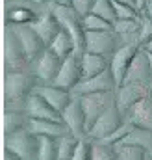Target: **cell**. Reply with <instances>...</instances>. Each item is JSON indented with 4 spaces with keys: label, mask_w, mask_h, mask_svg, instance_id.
<instances>
[{
    "label": "cell",
    "mask_w": 152,
    "mask_h": 160,
    "mask_svg": "<svg viewBox=\"0 0 152 160\" xmlns=\"http://www.w3.org/2000/svg\"><path fill=\"white\" fill-rule=\"evenodd\" d=\"M28 128L36 136H50V138H61L69 134V127L63 119H30Z\"/></svg>",
    "instance_id": "ffe728a7"
},
{
    "label": "cell",
    "mask_w": 152,
    "mask_h": 160,
    "mask_svg": "<svg viewBox=\"0 0 152 160\" xmlns=\"http://www.w3.org/2000/svg\"><path fill=\"white\" fill-rule=\"evenodd\" d=\"M36 91H37L39 95H41L56 112H59V114L67 108V104H69L71 99H73V91H67V89H63V88H59V86H56V84H43V82H37Z\"/></svg>",
    "instance_id": "2e32d148"
},
{
    "label": "cell",
    "mask_w": 152,
    "mask_h": 160,
    "mask_svg": "<svg viewBox=\"0 0 152 160\" xmlns=\"http://www.w3.org/2000/svg\"><path fill=\"white\" fill-rule=\"evenodd\" d=\"M61 63H63V60L56 52H52L50 48H45L41 52V56H37L30 63V69H32L34 77L37 78V82L52 84L56 80V77H58L59 69H61Z\"/></svg>",
    "instance_id": "52a82bcc"
},
{
    "label": "cell",
    "mask_w": 152,
    "mask_h": 160,
    "mask_svg": "<svg viewBox=\"0 0 152 160\" xmlns=\"http://www.w3.org/2000/svg\"><path fill=\"white\" fill-rule=\"evenodd\" d=\"M141 50V45H121L113 52V56L110 58V71L113 73L117 86L122 84L124 75L132 63V60L135 58V54Z\"/></svg>",
    "instance_id": "9a60e30c"
},
{
    "label": "cell",
    "mask_w": 152,
    "mask_h": 160,
    "mask_svg": "<svg viewBox=\"0 0 152 160\" xmlns=\"http://www.w3.org/2000/svg\"><path fill=\"white\" fill-rule=\"evenodd\" d=\"M150 95H152V89H150Z\"/></svg>",
    "instance_id": "f6af8a7d"
},
{
    "label": "cell",
    "mask_w": 152,
    "mask_h": 160,
    "mask_svg": "<svg viewBox=\"0 0 152 160\" xmlns=\"http://www.w3.org/2000/svg\"><path fill=\"white\" fill-rule=\"evenodd\" d=\"M4 160H22L19 155H15L13 151H9V149H4Z\"/></svg>",
    "instance_id": "d590c367"
},
{
    "label": "cell",
    "mask_w": 152,
    "mask_h": 160,
    "mask_svg": "<svg viewBox=\"0 0 152 160\" xmlns=\"http://www.w3.org/2000/svg\"><path fill=\"white\" fill-rule=\"evenodd\" d=\"M147 56H149V63H150V71H152V54H149V52H147Z\"/></svg>",
    "instance_id": "60d3db41"
},
{
    "label": "cell",
    "mask_w": 152,
    "mask_h": 160,
    "mask_svg": "<svg viewBox=\"0 0 152 160\" xmlns=\"http://www.w3.org/2000/svg\"><path fill=\"white\" fill-rule=\"evenodd\" d=\"M30 67V62L24 54L17 28L4 24V71H17Z\"/></svg>",
    "instance_id": "277c9868"
},
{
    "label": "cell",
    "mask_w": 152,
    "mask_h": 160,
    "mask_svg": "<svg viewBox=\"0 0 152 160\" xmlns=\"http://www.w3.org/2000/svg\"><path fill=\"white\" fill-rule=\"evenodd\" d=\"M115 2H122V4H130V6H134V8H135V0H115Z\"/></svg>",
    "instance_id": "f35d334b"
},
{
    "label": "cell",
    "mask_w": 152,
    "mask_h": 160,
    "mask_svg": "<svg viewBox=\"0 0 152 160\" xmlns=\"http://www.w3.org/2000/svg\"><path fill=\"white\" fill-rule=\"evenodd\" d=\"M143 50H145V52H149V54H152V41H149V43L143 47Z\"/></svg>",
    "instance_id": "74e56055"
},
{
    "label": "cell",
    "mask_w": 152,
    "mask_h": 160,
    "mask_svg": "<svg viewBox=\"0 0 152 160\" xmlns=\"http://www.w3.org/2000/svg\"><path fill=\"white\" fill-rule=\"evenodd\" d=\"M78 143H80V138H76L71 132L58 138V160H71L74 157Z\"/></svg>",
    "instance_id": "4316f807"
},
{
    "label": "cell",
    "mask_w": 152,
    "mask_h": 160,
    "mask_svg": "<svg viewBox=\"0 0 152 160\" xmlns=\"http://www.w3.org/2000/svg\"><path fill=\"white\" fill-rule=\"evenodd\" d=\"M52 13L56 15V19L59 21L61 28L73 38L74 41V52L76 54H83L85 52V26H83V17L76 11L73 6L69 4H52L50 6Z\"/></svg>",
    "instance_id": "7a4b0ae2"
},
{
    "label": "cell",
    "mask_w": 152,
    "mask_h": 160,
    "mask_svg": "<svg viewBox=\"0 0 152 160\" xmlns=\"http://www.w3.org/2000/svg\"><path fill=\"white\" fill-rule=\"evenodd\" d=\"M61 119L69 127V132L74 134L76 138L83 140L89 138V128H87V119H85V112L82 106V99L73 95L71 102L67 104V108L61 112Z\"/></svg>",
    "instance_id": "ba28073f"
},
{
    "label": "cell",
    "mask_w": 152,
    "mask_h": 160,
    "mask_svg": "<svg viewBox=\"0 0 152 160\" xmlns=\"http://www.w3.org/2000/svg\"><path fill=\"white\" fill-rule=\"evenodd\" d=\"M95 4H97V0H73L71 2V6L74 8L82 17H85V15H89L93 11V6Z\"/></svg>",
    "instance_id": "e575fe53"
},
{
    "label": "cell",
    "mask_w": 152,
    "mask_h": 160,
    "mask_svg": "<svg viewBox=\"0 0 152 160\" xmlns=\"http://www.w3.org/2000/svg\"><path fill=\"white\" fill-rule=\"evenodd\" d=\"M113 6H115V13H117V21L119 19H135L141 15V11L130 4H122V2H115L113 0Z\"/></svg>",
    "instance_id": "1f68e13d"
},
{
    "label": "cell",
    "mask_w": 152,
    "mask_h": 160,
    "mask_svg": "<svg viewBox=\"0 0 152 160\" xmlns=\"http://www.w3.org/2000/svg\"><path fill=\"white\" fill-rule=\"evenodd\" d=\"M52 52H56L61 60H65L67 56H71V54H74V41L73 38L61 28V32L56 36V39L50 43V47H48Z\"/></svg>",
    "instance_id": "d4e9b609"
},
{
    "label": "cell",
    "mask_w": 152,
    "mask_h": 160,
    "mask_svg": "<svg viewBox=\"0 0 152 160\" xmlns=\"http://www.w3.org/2000/svg\"><path fill=\"white\" fill-rule=\"evenodd\" d=\"M126 119L130 121L134 127H141V128L152 130V95L150 93L147 97H143L139 102H135L128 110Z\"/></svg>",
    "instance_id": "d6986e66"
},
{
    "label": "cell",
    "mask_w": 152,
    "mask_h": 160,
    "mask_svg": "<svg viewBox=\"0 0 152 160\" xmlns=\"http://www.w3.org/2000/svg\"><path fill=\"white\" fill-rule=\"evenodd\" d=\"M37 78L34 77L32 69H17V71H4V101H22L36 89Z\"/></svg>",
    "instance_id": "3957f363"
},
{
    "label": "cell",
    "mask_w": 152,
    "mask_h": 160,
    "mask_svg": "<svg viewBox=\"0 0 152 160\" xmlns=\"http://www.w3.org/2000/svg\"><path fill=\"white\" fill-rule=\"evenodd\" d=\"M147 160H152V153H149V157H147Z\"/></svg>",
    "instance_id": "ee69618b"
},
{
    "label": "cell",
    "mask_w": 152,
    "mask_h": 160,
    "mask_svg": "<svg viewBox=\"0 0 152 160\" xmlns=\"http://www.w3.org/2000/svg\"><path fill=\"white\" fill-rule=\"evenodd\" d=\"M122 84H143V86H149L152 89V71H150V63H149V56L147 52L141 50L135 54V58L132 60Z\"/></svg>",
    "instance_id": "5bb4252c"
},
{
    "label": "cell",
    "mask_w": 152,
    "mask_h": 160,
    "mask_svg": "<svg viewBox=\"0 0 152 160\" xmlns=\"http://www.w3.org/2000/svg\"><path fill=\"white\" fill-rule=\"evenodd\" d=\"M45 2H46V4H48V6H52V4H58V2H59V0H45Z\"/></svg>",
    "instance_id": "ab89813d"
},
{
    "label": "cell",
    "mask_w": 152,
    "mask_h": 160,
    "mask_svg": "<svg viewBox=\"0 0 152 160\" xmlns=\"http://www.w3.org/2000/svg\"><path fill=\"white\" fill-rule=\"evenodd\" d=\"M71 2L73 0H59V4H69V6H71Z\"/></svg>",
    "instance_id": "b9f144b4"
},
{
    "label": "cell",
    "mask_w": 152,
    "mask_h": 160,
    "mask_svg": "<svg viewBox=\"0 0 152 160\" xmlns=\"http://www.w3.org/2000/svg\"><path fill=\"white\" fill-rule=\"evenodd\" d=\"M91 158L93 160H119V153L117 147L104 143V142H95L91 145Z\"/></svg>",
    "instance_id": "83f0119b"
},
{
    "label": "cell",
    "mask_w": 152,
    "mask_h": 160,
    "mask_svg": "<svg viewBox=\"0 0 152 160\" xmlns=\"http://www.w3.org/2000/svg\"><path fill=\"white\" fill-rule=\"evenodd\" d=\"M83 26H85V32H100V30H112L113 24L104 21L102 17L95 15V13H89L83 17Z\"/></svg>",
    "instance_id": "4dcf8cb0"
},
{
    "label": "cell",
    "mask_w": 152,
    "mask_h": 160,
    "mask_svg": "<svg viewBox=\"0 0 152 160\" xmlns=\"http://www.w3.org/2000/svg\"><path fill=\"white\" fill-rule=\"evenodd\" d=\"M119 47H121V38L113 28L100 30V32H85V50L87 52L112 58Z\"/></svg>",
    "instance_id": "8992f818"
},
{
    "label": "cell",
    "mask_w": 152,
    "mask_h": 160,
    "mask_svg": "<svg viewBox=\"0 0 152 160\" xmlns=\"http://www.w3.org/2000/svg\"><path fill=\"white\" fill-rule=\"evenodd\" d=\"M149 41H152V17L141 13V28H139V43L145 47Z\"/></svg>",
    "instance_id": "d6a6232c"
},
{
    "label": "cell",
    "mask_w": 152,
    "mask_h": 160,
    "mask_svg": "<svg viewBox=\"0 0 152 160\" xmlns=\"http://www.w3.org/2000/svg\"><path fill=\"white\" fill-rule=\"evenodd\" d=\"M50 9L48 4L32 0H4V24L28 26L34 24Z\"/></svg>",
    "instance_id": "6da1fadb"
},
{
    "label": "cell",
    "mask_w": 152,
    "mask_h": 160,
    "mask_svg": "<svg viewBox=\"0 0 152 160\" xmlns=\"http://www.w3.org/2000/svg\"><path fill=\"white\" fill-rule=\"evenodd\" d=\"M119 145H135L145 149L147 153H152V130L141 128V127H132V130L124 136V140Z\"/></svg>",
    "instance_id": "603a6c76"
},
{
    "label": "cell",
    "mask_w": 152,
    "mask_h": 160,
    "mask_svg": "<svg viewBox=\"0 0 152 160\" xmlns=\"http://www.w3.org/2000/svg\"><path fill=\"white\" fill-rule=\"evenodd\" d=\"M32 2H41V4H46L45 0H32Z\"/></svg>",
    "instance_id": "7bdbcfd3"
},
{
    "label": "cell",
    "mask_w": 152,
    "mask_h": 160,
    "mask_svg": "<svg viewBox=\"0 0 152 160\" xmlns=\"http://www.w3.org/2000/svg\"><path fill=\"white\" fill-rule=\"evenodd\" d=\"M149 93H150L149 86H143V84H121L115 89V104L126 116L128 110L135 102H139L143 97H147Z\"/></svg>",
    "instance_id": "4fadbf2b"
},
{
    "label": "cell",
    "mask_w": 152,
    "mask_h": 160,
    "mask_svg": "<svg viewBox=\"0 0 152 160\" xmlns=\"http://www.w3.org/2000/svg\"><path fill=\"white\" fill-rule=\"evenodd\" d=\"M15 28H17L19 38H21L22 48H24V54H26L28 62L32 63L37 56H41V52H43L45 48H48V47L43 43V39L37 36V32L34 30L32 24H28V26H15Z\"/></svg>",
    "instance_id": "e0dca14e"
},
{
    "label": "cell",
    "mask_w": 152,
    "mask_h": 160,
    "mask_svg": "<svg viewBox=\"0 0 152 160\" xmlns=\"http://www.w3.org/2000/svg\"><path fill=\"white\" fill-rule=\"evenodd\" d=\"M28 121H30V118L26 112H4V123H2L4 136L13 134L21 128H26Z\"/></svg>",
    "instance_id": "cb8c5ba5"
},
{
    "label": "cell",
    "mask_w": 152,
    "mask_h": 160,
    "mask_svg": "<svg viewBox=\"0 0 152 160\" xmlns=\"http://www.w3.org/2000/svg\"><path fill=\"white\" fill-rule=\"evenodd\" d=\"M80 60H82V80L97 77V75L110 69V58L100 56V54H93V52L85 50L80 56Z\"/></svg>",
    "instance_id": "7402d4cb"
},
{
    "label": "cell",
    "mask_w": 152,
    "mask_h": 160,
    "mask_svg": "<svg viewBox=\"0 0 152 160\" xmlns=\"http://www.w3.org/2000/svg\"><path fill=\"white\" fill-rule=\"evenodd\" d=\"M91 145H93V140L91 138H83L80 140L78 147H76V153L71 160H93L91 158Z\"/></svg>",
    "instance_id": "836d02e7"
},
{
    "label": "cell",
    "mask_w": 152,
    "mask_h": 160,
    "mask_svg": "<svg viewBox=\"0 0 152 160\" xmlns=\"http://www.w3.org/2000/svg\"><path fill=\"white\" fill-rule=\"evenodd\" d=\"M80 99H82V106H83V112H85L87 128H91L95 125V121L108 108H112L115 104V91L93 93V95H85V97H80Z\"/></svg>",
    "instance_id": "30bf717a"
},
{
    "label": "cell",
    "mask_w": 152,
    "mask_h": 160,
    "mask_svg": "<svg viewBox=\"0 0 152 160\" xmlns=\"http://www.w3.org/2000/svg\"><path fill=\"white\" fill-rule=\"evenodd\" d=\"M4 149L13 151L22 160H37V136L26 127L4 136Z\"/></svg>",
    "instance_id": "5b68a950"
},
{
    "label": "cell",
    "mask_w": 152,
    "mask_h": 160,
    "mask_svg": "<svg viewBox=\"0 0 152 160\" xmlns=\"http://www.w3.org/2000/svg\"><path fill=\"white\" fill-rule=\"evenodd\" d=\"M126 121V116L117 108V104H113L112 108H108L98 119L95 121V125L89 128V138L95 142L106 140L108 136H112L115 130Z\"/></svg>",
    "instance_id": "9c48e42d"
},
{
    "label": "cell",
    "mask_w": 152,
    "mask_h": 160,
    "mask_svg": "<svg viewBox=\"0 0 152 160\" xmlns=\"http://www.w3.org/2000/svg\"><path fill=\"white\" fill-rule=\"evenodd\" d=\"M26 114L30 119H61V114L56 112L36 89L26 99Z\"/></svg>",
    "instance_id": "ac0fdd59"
},
{
    "label": "cell",
    "mask_w": 152,
    "mask_h": 160,
    "mask_svg": "<svg viewBox=\"0 0 152 160\" xmlns=\"http://www.w3.org/2000/svg\"><path fill=\"white\" fill-rule=\"evenodd\" d=\"M37 160H58V138L37 136Z\"/></svg>",
    "instance_id": "484cf974"
},
{
    "label": "cell",
    "mask_w": 152,
    "mask_h": 160,
    "mask_svg": "<svg viewBox=\"0 0 152 160\" xmlns=\"http://www.w3.org/2000/svg\"><path fill=\"white\" fill-rule=\"evenodd\" d=\"M91 13L102 17L104 21H108V22H112V24L117 21V13H115L113 0H97V4L93 6V11H91Z\"/></svg>",
    "instance_id": "f1b7e54d"
},
{
    "label": "cell",
    "mask_w": 152,
    "mask_h": 160,
    "mask_svg": "<svg viewBox=\"0 0 152 160\" xmlns=\"http://www.w3.org/2000/svg\"><path fill=\"white\" fill-rule=\"evenodd\" d=\"M80 82H82V60H80V54L74 52L63 60L61 69L52 84H56L67 91H73Z\"/></svg>",
    "instance_id": "7c38bea8"
},
{
    "label": "cell",
    "mask_w": 152,
    "mask_h": 160,
    "mask_svg": "<svg viewBox=\"0 0 152 160\" xmlns=\"http://www.w3.org/2000/svg\"><path fill=\"white\" fill-rule=\"evenodd\" d=\"M117 153H119V160H147L149 153L141 147L135 145H115Z\"/></svg>",
    "instance_id": "f546056e"
},
{
    "label": "cell",
    "mask_w": 152,
    "mask_h": 160,
    "mask_svg": "<svg viewBox=\"0 0 152 160\" xmlns=\"http://www.w3.org/2000/svg\"><path fill=\"white\" fill-rule=\"evenodd\" d=\"M117 89V82H115L113 73L108 69L97 77L91 78H83L74 89L73 95L76 97H85V95H93V93H106V91H115Z\"/></svg>",
    "instance_id": "8fae6325"
},
{
    "label": "cell",
    "mask_w": 152,
    "mask_h": 160,
    "mask_svg": "<svg viewBox=\"0 0 152 160\" xmlns=\"http://www.w3.org/2000/svg\"><path fill=\"white\" fill-rule=\"evenodd\" d=\"M145 6H147V0H135V8H137L139 11H143Z\"/></svg>",
    "instance_id": "8d00e7d4"
},
{
    "label": "cell",
    "mask_w": 152,
    "mask_h": 160,
    "mask_svg": "<svg viewBox=\"0 0 152 160\" xmlns=\"http://www.w3.org/2000/svg\"><path fill=\"white\" fill-rule=\"evenodd\" d=\"M32 26H34V30L37 32V36L43 39V43L46 47H50V43L56 39V36L61 32V24L56 19V15L52 13V9H48L45 15H41V19L37 22H34Z\"/></svg>",
    "instance_id": "44dd1931"
}]
</instances>
